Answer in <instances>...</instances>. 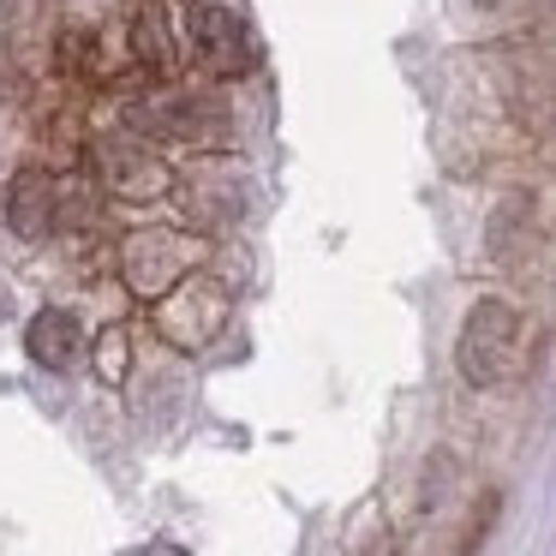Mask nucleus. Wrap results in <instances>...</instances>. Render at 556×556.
Returning <instances> with one entry per match:
<instances>
[{"mask_svg":"<svg viewBox=\"0 0 556 556\" xmlns=\"http://www.w3.org/2000/svg\"><path fill=\"white\" fill-rule=\"evenodd\" d=\"M25 348L37 365H49V371H73L78 353H85V329H78L73 312H61V305H49V312L30 317L25 329Z\"/></svg>","mask_w":556,"mask_h":556,"instance_id":"nucleus-5","label":"nucleus"},{"mask_svg":"<svg viewBox=\"0 0 556 556\" xmlns=\"http://www.w3.org/2000/svg\"><path fill=\"white\" fill-rule=\"evenodd\" d=\"M527 312L508 300H479L460 324L455 341V365L472 389H496V383H515L520 365H527Z\"/></svg>","mask_w":556,"mask_h":556,"instance_id":"nucleus-1","label":"nucleus"},{"mask_svg":"<svg viewBox=\"0 0 556 556\" xmlns=\"http://www.w3.org/2000/svg\"><path fill=\"white\" fill-rule=\"evenodd\" d=\"M180 269H186V245L174 233H150L126 252V281L138 293H162L168 281H180Z\"/></svg>","mask_w":556,"mask_h":556,"instance_id":"nucleus-6","label":"nucleus"},{"mask_svg":"<svg viewBox=\"0 0 556 556\" xmlns=\"http://www.w3.org/2000/svg\"><path fill=\"white\" fill-rule=\"evenodd\" d=\"M132 126L150 138H222V126H228V114L216 109V102H192V97H162V102H144V109H132Z\"/></svg>","mask_w":556,"mask_h":556,"instance_id":"nucleus-4","label":"nucleus"},{"mask_svg":"<svg viewBox=\"0 0 556 556\" xmlns=\"http://www.w3.org/2000/svg\"><path fill=\"white\" fill-rule=\"evenodd\" d=\"M192 61L216 78H240L257 66V42H252V25H245L233 7H216L204 0L192 13Z\"/></svg>","mask_w":556,"mask_h":556,"instance_id":"nucleus-2","label":"nucleus"},{"mask_svg":"<svg viewBox=\"0 0 556 556\" xmlns=\"http://www.w3.org/2000/svg\"><path fill=\"white\" fill-rule=\"evenodd\" d=\"M138 61H150V66H168L174 54H168V30H162V7H144L138 13Z\"/></svg>","mask_w":556,"mask_h":556,"instance_id":"nucleus-8","label":"nucleus"},{"mask_svg":"<svg viewBox=\"0 0 556 556\" xmlns=\"http://www.w3.org/2000/svg\"><path fill=\"white\" fill-rule=\"evenodd\" d=\"M97 168H102V186H114L121 198H156L162 192V168L132 144H109L97 156Z\"/></svg>","mask_w":556,"mask_h":556,"instance_id":"nucleus-7","label":"nucleus"},{"mask_svg":"<svg viewBox=\"0 0 556 556\" xmlns=\"http://www.w3.org/2000/svg\"><path fill=\"white\" fill-rule=\"evenodd\" d=\"M484 7H508V0H484Z\"/></svg>","mask_w":556,"mask_h":556,"instance_id":"nucleus-9","label":"nucleus"},{"mask_svg":"<svg viewBox=\"0 0 556 556\" xmlns=\"http://www.w3.org/2000/svg\"><path fill=\"white\" fill-rule=\"evenodd\" d=\"M7 222H13V233H25V240H49V233H61L66 222H73V204H66V186L54 180V174H18L13 198H7Z\"/></svg>","mask_w":556,"mask_h":556,"instance_id":"nucleus-3","label":"nucleus"}]
</instances>
